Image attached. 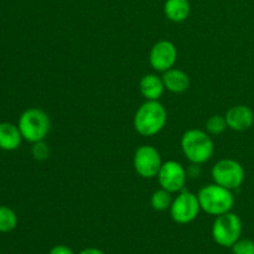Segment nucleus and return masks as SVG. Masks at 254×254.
<instances>
[{
    "label": "nucleus",
    "mask_w": 254,
    "mask_h": 254,
    "mask_svg": "<svg viewBox=\"0 0 254 254\" xmlns=\"http://www.w3.org/2000/svg\"><path fill=\"white\" fill-rule=\"evenodd\" d=\"M168 122V112L159 101H146L134 116V129L143 136H154L160 133Z\"/></svg>",
    "instance_id": "f257e3e1"
},
{
    "label": "nucleus",
    "mask_w": 254,
    "mask_h": 254,
    "mask_svg": "<svg viewBox=\"0 0 254 254\" xmlns=\"http://www.w3.org/2000/svg\"><path fill=\"white\" fill-rule=\"evenodd\" d=\"M181 149L191 164L201 165L212 158L215 143L210 134L201 129H189L181 138Z\"/></svg>",
    "instance_id": "f03ea898"
},
{
    "label": "nucleus",
    "mask_w": 254,
    "mask_h": 254,
    "mask_svg": "<svg viewBox=\"0 0 254 254\" xmlns=\"http://www.w3.org/2000/svg\"><path fill=\"white\" fill-rule=\"evenodd\" d=\"M197 197L201 210L207 215L216 216V217L230 212L235 205L232 191L215 183L201 188Z\"/></svg>",
    "instance_id": "7ed1b4c3"
},
{
    "label": "nucleus",
    "mask_w": 254,
    "mask_h": 254,
    "mask_svg": "<svg viewBox=\"0 0 254 254\" xmlns=\"http://www.w3.org/2000/svg\"><path fill=\"white\" fill-rule=\"evenodd\" d=\"M17 127L22 139L34 144L46 139L51 130V121L49 114L42 109L29 108L20 116Z\"/></svg>",
    "instance_id": "20e7f679"
},
{
    "label": "nucleus",
    "mask_w": 254,
    "mask_h": 254,
    "mask_svg": "<svg viewBox=\"0 0 254 254\" xmlns=\"http://www.w3.org/2000/svg\"><path fill=\"white\" fill-rule=\"evenodd\" d=\"M241 233L242 221L231 211L217 216L212 225V238L221 247H232L241 238Z\"/></svg>",
    "instance_id": "39448f33"
},
{
    "label": "nucleus",
    "mask_w": 254,
    "mask_h": 254,
    "mask_svg": "<svg viewBox=\"0 0 254 254\" xmlns=\"http://www.w3.org/2000/svg\"><path fill=\"white\" fill-rule=\"evenodd\" d=\"M213 183L228 190H236L245 181V169L233 159H222L213 165L211 170Z\"/></svg>",
    "instance_id": "423d86ee"
},
{
    "label": "nucleus",
    "mask_w": 254,
    "mask_h": 254,
    "mask_svg": "<svg viewBox=\"0 0 254 254\" xmlns=\"http://www.w3.org/2000/svg\"><path fill=\"white\" fill-rule=\"evenodd\" d=\"M169 211H170V216L174 222L179 225L191 223L197 218L201 211L197 195L191 191H180L173 200Z\"/></svg>",
    "instance_id": "0eeeda50"
},
{
    "label": "nucleus",
    "mask_w": 254,
    "mask_h": 254,
    "mask_svg": "<svg viewBox=\"0 0 254 254\" xmlns=\"http://www.w3.org/2000/svg\"><path fill=\"white\" fill-rule=\"evenodd\" d=\"M163 165L161 155L158 149L151 145H141L134 153L133 166L135 173L143 179H153L158 176Z\"/></svg>",
    "instance_id": "6e6552de"
},
{
    "label": "nucleus",
    "mask_w": 254,
    "mask_h": 254,
    "mask_svg": "<svg viewBox=\"0 0 254 254\" xmlns=\"http://www.w3.org/2000/svg\"><path fill=\"white\" fill-rule=\"evenodd\" d=\"M158 180L161 189L171 193L184 190L188 180V171L176 160H168L163 163L158 173Z\"/></svg>",
    "instance_id": "1a4fd4ad"
},
{
    "label": "nucleus",
    "mask_w": 254,
    "mask_h": 254,
    "mask_svg": "<svg viewBox=\"0 0 254 254\" xmlns=\"http://www.w3.org/2000/svg\"><path fill=\"white\" fill-rule=\"evenodd\" d=\"M178 60V49L168 40H161L154 44L149 52V64L156 72H166L173 68Z\"/></svg>",
    "instance_id": "9d476101"
},
{
    "label": "nucleus",
    "mask_w": 254,
    "mask_h": 254,
    "mask_svg": "<svg viewBox=\"0 0 254 254\" xmlns=\"http://www.w3.org/2000/svg\"><path fill=\"white\" fill-rule=\"evenodd\" d=\"M227 127L235 131L248 130L254 123V113L252 109L243 104L233 106L226 112Z\"/></svg>",
    "instance_id": "9b49d317"
},
{
    "label": "nucleus",
    "mask_w": 254,
    "mask_h": 254,
    "mask_svg": "<svg viewBox=\"0 0 254 254\" xmlns=\"http://www.w3.org/2000/svg\"><path fill=\"white\" fill-rule=\"evenodd\" d=\"M140 93L146 101H159L165 91V86L161 77L155 73H148L141 77L139 82Z\"/></svg>",
    "instance_id": "f8f14e48"
},
{
    "label": "nucleus",
    "mask_w": 254,
    "mask_h": 254,
    "mask_svg": "<svg viewBox=\"0 0 254 254\" xmlns=\"http://www.w3.org/2000/svg\"><path fill=\"white\" fill-rule=\"evenodd\" d=\"M161 78H163L165 89H168L171 93H184L190 87V77L188 76V73L174 67L164 72Z\"/></svg>",
    "instance_id": "ddd939ff"
},
{
    "label": "nucleus",
    "mask_w": 254,
    "mask_h": 254,
    "mask_svg": "<svg viewBox=\"0 0 254 254\" xmlns=\"http://www.w3.org/2000/svg\"><path fill=\"white\" fill-rule=\"evenodd\" d=\"M22 140V135L17 126L11 123H0V149L5 151L16 150Z\"/></svg>",
    "instance_id": "4468645a"
},
{
    "label": "nucleus",
    "mask_w": 254,
    "mask_h": 254,
    "mask_svg": "<svg viewBox=\"0 0 254 254\" xmlns=\"http://www.w3.org/2000/svg\"><path fill=\"white\" fill-rule=\"evenodd\" d=\"M190 11L191 6L189 0H166L164 4V14L173 22L185 21Z\"/></svg>",
    "instance_id": "2eb2a0df"
},
{
    "label": "nucleus",
    "mask_w": 254,
    "mask_h": 254,
    "mask_svg": "<svg viewBox=\"0 0 254 254\" xmlns=\"http://www.w3.org/2000/svg\"><path fill=\"white\" fill-rule=\"evenodd\" d=\"M173 200L174 198L171 197V192L164 190V189H159V190L154 191L153 195H151L150 205L158 212H164L166 210H170Z\"/></svg>",
    "instance_id": "dca6fc26"
},
{
    "label": "nucleus",
    "mask_w": 254,
    "mask_h": 254,
    "mask_svg": "<svg viewBox=\"0 0 254 254\" xmlns=\"http://www.w3.org/2000/svg\"><path fill=\"white\" fill-rule=\"evenodd\" d=\"M17 226V216L7 206H0V232L7 233Z\"/></svg>",
    "instance_id": "f3484780"
},
{
    "label": "nucleus",
    "mask_w": 254,
    "mask_h": 254,
    "mask_svg": "<svg viewBox=\"0 0 254 254\" xmlns=\"http://www.w3.org/2000/svg\"><path fill=\"white\" fill-rule=\"evenodd\" d=\"M206 131L211 135H220L222 134L227 127V122H226L225 117L220 116V114H216V116L210 117V118L206 121Z\"/></svg>",
    "instance_id": "a211bd4d"
},
{
    "label": "nucleus",
    "mask_w": 254,
    "mask_h": 254,
    "mask_svg": "<svg viewBox=\"0 0 254 254\" xmlns=\"http://www.w3.org/2000/svg\"><path fill=\"white\" fill-rule=\"evenodd\" d=\"M31 154H32V156H34L35 160H39V161L46 160L50 155L49 145L45 143V140L36 141V143L32 144Z\"/></svg>",
    "instance_id": "6ab92c4d"
},
{
    "label": "nucleus",
    "mask_w": 254,
    "mask_h": 254,
    "mask_svg": "<svg viewBox=\"0 0 254 254\" xmlns=\"http://www.w3.org/2000/svg\"><path fill=\"white\" fill-rule=\"evenodd\" d=\"M233 254H254V242L252 240H238L232 246Z\"/></svg>",
    "instance_id": "aec40b11"
},
{
    "label": "nucleus",
    "mask_w": 254,
    "mask_h": 254,
    "mask_svg": "<svg viewBox=\"0 0 254 254\" xmlns=\"http://www.w3.org/2000/svg\"><path fill=\"white\" fill-rule=\"evenodd\" d=\"M49 254H74L73 251L71 250L69 247L64 245H59V246H55L51 251H50Z\"/></svg>",
    "instance_id": "412c9836"
},
{
    "label": "nucleus",
    "mask_w": 254,
    "mask_h": 254,
    "mask_svg": "<svg viewBox=\"0 0 254 254\" xmlns=\"http://www.w3.org/2000/svg\"><path fill=\"white\" fill-rule=\"evenodd\" d=\"M78 254H104V252H102L98 248H86V250L81 251Z\"/></svg>",
    "instance_id": "4be33fe9"
}]
</instances>
